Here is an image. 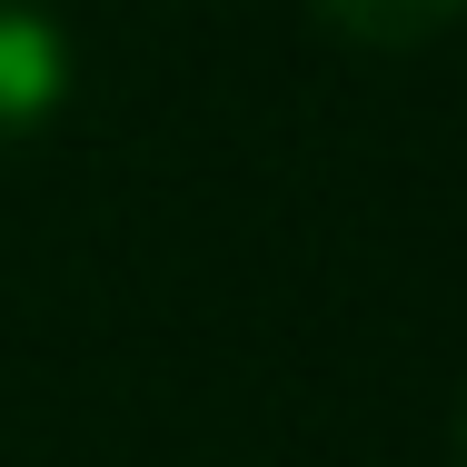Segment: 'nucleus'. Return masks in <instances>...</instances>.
Segmentation results:
<instances>
[{
  "mask_svg": "<svg viewBox=\"0 0 467 467\" xmlns=\"http://www.w3.org/2000/svg\"><path fill=\"white\" fill-rule=\"evenodd\" d=\"M458 467H467V388H458Z\"/></svg>",
  "mask_w": 467,
  "mask_h": 467,
  "instance_id": "3",
  "label": "nucleus"
},
{
  "mask_svg": "<svg viewBox=\"0 0 467 467\" xmlns=\"http://www.w3.org/2000/svg\"><path fill=\"white\" fill-rule=\"evenodd\" d=\"M70 99V30L30 0H0V140H30Z\"/></svg>",
  "mask_w": 467,
  "mask_h": 467,
  "instance_id": "1",
  "label": "nucleus"
},
{
  "mask_svg": "<svg viewBox=\"0 0 467 467\" xmlns=\"http://www.w3.org/2000/svg\"><path fill=\"white\" fill-rule=\"evenodd\" d=\"M348 50H428L438 30H458L467 0H308Z\"/></svg>",
  "mask_w": 467,
  "mask_h": 467,
  "instance_id": "2",
  "label": "nucleus"
}]
</instances>
